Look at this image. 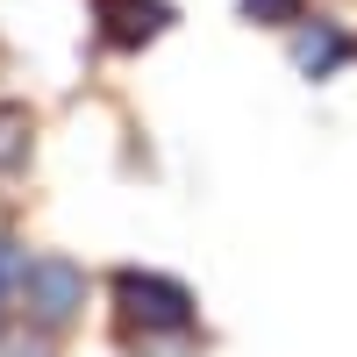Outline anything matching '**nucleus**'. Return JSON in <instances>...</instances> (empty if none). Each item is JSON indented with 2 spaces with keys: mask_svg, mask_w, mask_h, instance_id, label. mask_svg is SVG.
<instances>
[{
  "mask_svg": "<svg viewBox=\"0 0 357 357\" xmlns=\"http://www.w3.org/2000/svg\"><path fill=\"white\" fill-rule=\"evenodd\" d=\"M114 301H122L129 343H151L158 329L193 336V293L178 286V279H158V272H122V279H114Z\"/></svg>",
  "mask_w": 357,
  "mask_h": 357,
  "instance_id": "nucleus-1",
  "label": "nucleus"
},
{
  "mask_svg": "<svg viewBox=\"0 0 357 357\" xmlns=\"http://www.w3.org/2000/svg\"><path fill=\"white\" fill-rule=\"evenodd\" d=\"M15 301H22V314L36 321V329H65V321L86 307V272L65 264V257H29Z\"/></svg>",
  "mask_w": 357,
  "mask_h": 357,
  "instance_id": "nucleus-2",
  "label": "nucleus"
},
{
  "mask_svg": "<svg viewBox=\"0 0 357 357\" xmlns=\"http://www.w3.org/2000/svg\"><path fill=\"white\" fill-rule=\"evenodd\" d=\"M165 22H172L165 0H100V36H107V43H122V50L151 43Z\"/></svg>",
  "mask_w": 357,
  "mask_h": 357,
  "instance_id": "nucleus-3",
  "label": "nucleus"
},
{
  "mask_svg": "<svg viewBox=\"0 0 357 357\" xmlns=\"http://www.w3.org/2000/svg\"><path fill=\"white\" fill-rule=\"evenodd\" d=\"M336 57H343V36H336V29H301V43H293V65H301V72H336Z\"/></svg>",
  "mask_w": 357,
  "mask_h": 357,
  "instance_id": "nucleus-4",
  "label": "nucleus"
},
{
  "mask_svg": "<svg viewBox=\"0 0 357 357\" xmlns=\"http://www.w3.org/2000/svg\"><path fill=\"white\" fill-rule=\"evenodd\" d=\"M29 165V114L22 107H0V178Z\"/></svg>",
  "mask_w": 357,
  "mask_h": 357,
  "instance_id": "nucleus-5",
  "label": "nucleus"
},
{
  "mask_svg": "<svg viewBox=\"0 0 357 357\" xmlns=\"http://www.w3.org/2000/svg\"><path fill=\"white\" fill-rule=\"evenodd\" d=\"M250 22H301V0H243Z\"/></svg>",
  "mask_w": 357,
  "mask_h": 357,
  "instance_id": "nucleus-6",
  "label": "nucleus"
},
{
  "mask_svg": "<svg viewBox=\"0 0 357 357\" xmlns=\"http://www.w3.org/2000/svg\"><path fill=\"white\" fill-rule=\"evenodd\" d=\"M22 264H29V257H15V243H0V301L22 286Z\"/></svg>",
  "mask_w": 357,
  "mask_h": 357,
  "instance_id": "nucleus-7",
  "label": "nucleus"
},
{
  "mask_svg": "<svg viewBox=\"0 0 357 357\" xmlns=\"http://www.w3.org/2000/svg\"><path fill=\"white\" fill-rule=\"evenodd\" d=\"M0 357H43V343H0Z\"/></svg>",
  "mask_w": 357,
  "mask_h": 357,
  "instance_id": "nucleus-8",
  "label": "nucleus"
}]
</instances>
